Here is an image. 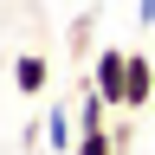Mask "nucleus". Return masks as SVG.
<instances>
[{"label": "nucleus", "instance_id": "obj_1", "mask_svg": "<svg viewBox=\"0 0 155 155\" xmlns=\"http://www.w3.org/2000/svg\"><path fill=\"white\" fill-rule=\"evenodd\" d=\"M91 84L123 110V97H129V45H97V58H91Z\"/></svg>", "mask_w": 155, "mask_h": 155}, {"label": "nucleus", "instance_id": "obj_2", "mask_svg": "<svg viewBox=\"0 0 155 155\" xmlns=\"http://www.w3.org/2000/svg\"><path fill=\"white\" fill-rule=\"evenodd\" d=\"M45 84H52V52H19L13 58V91L19 97H39Z\"/></svg>", "mask_w": 155, "mask_h": 155}, {"label": "nucleus", "instance_id": "obj_5", "mask_svg": "<svg viewBox=\"0 0 155 155\" xmlns=\"http://www.w3.org/2000/svg\"><path fill=\"white\" fill-rule=\"evenodd\" d=\"M116 149H123V136H110V129H84L71 155H116Z\"/></svg>", "mask_w": 155, "mask_h": 155}, {"label": "nucleus", "instance_id": "obj_6", "mask_svg": "<svg viewBox=\"0 0 155 155\" xmlns=\"http://www.w3.org/2000/svg\"><path fill=\"white\" fill-rule=\"evenodd\" d=\"M136 26H142V32H155V0H136Z\"/></svg>", "mask_w": 155, "mask_h": 155}, {"label": "nucleus", "instance_id": "obj_4", "mask_svg": "<svg viewBox=\"0 0 155 155\" xmlns=\"http://www.w3.org/2000/svg\"><path fill=\"white\" fill-rule=\"evenodd\" d=\"M45 142H52V155H71L78 149V110H65V104L45 110Z\"/></svg>", "mask_w": 155, "mask_h": 155}, {"label": "nucleus", "instance_id": "obj_3", "mask_svg": "<svg viewBox=\"0 0 155 155\" xmlns=\"http://www.w3.org/2000/svg\"><path fill=\"white\" fill-rule=\"evenodd\" d=\"M155 97V58L149 52H129V97H123V110H142Z\"/></svg>", "mask_w": 155, "mask_h": 155}]
</instances>
